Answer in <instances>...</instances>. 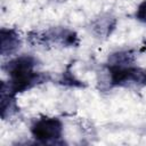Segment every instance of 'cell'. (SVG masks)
<instances>
[{
    "instance_id": "4",
    "label": "cell",
    "mask_w": 146,
    "mask_h": 146,
    "mask_svg": "<svg viewBox=\"0 0 146 146\" xmlns=\"http://www.w3.org/2000/svg\"><path fill=\"white\" fill-rule=\"evenodd\" d=\"M32 136L40 143H54L63 137V123L57 117H41L31 127Z\"/></svg>"
},
{
    "instance_id": "10",
    "label": "cell",
    "mask_w": 146,
    "mask_h": 146,
    "mask_svg": "<svg viewBox=\"0 0 146 146\" xmlns=\"http://www.w3.org/2000/svg\"><path fill=\"white\" fill-rule=\"evenodd\" d=\"M56 1H65V0H56Z\"/></svg>"
},
{
    "instance_id": "5",
    "label": "cell",
    "mask_w": 146,
    "mask_h": 146,
    "mask_svg": "<svg viewBox=\"0 0 146 146\" xmlns=\"http://www.w3.org/2000/svg\"><path fill=\"white\" fill-rule=\"evenodd\" d=\"M1 55L7 56L16 52L21 47L19 34L14 29H1Z\"/></svg>"
},
{
    "instance_id": "9",
    "label": "cell",
    "mask_w": 146,
    "mask_h": 146,
    "mask_svg": "<svg viewBox=\"0 0 146 146\" xmlns=\"http://www.w3.org/2000/svg\"><path fill=\"white\" fill-rule=\"evenodd\" d=\"M136 18L143 23H146V0L138 6L136 10Z\"/></svg>"
},
{
    "instance_id": "2",
    "label": "cell",
    "mask_w": 146,
    "mask_h": 146,
    "mask_svg": "<svg viewBox=\"0 0 146 146\" xmlns=\"http://www.w3.org/2000/svg\"><path fill=\"white\" fill-rule=\"evenodd\" d=\"M31 44L43 47H76L79 44L78 34L66 27H51L43 31H32L29 33Z\"/></svg>"
},
{
    "instance_id": "3",
    "label": "cell",
    "mask_w": 146,
    "mask_h": 146,
    "mask_svg": "<svg viewBox=\"0 0 146 146\" xmlns=\"http://www.w3.org/2000/svg\"><path fill=\"white\" fill-rule=\"evenodd\" d=\"M108 86L127 87V86H146V70L129 65H112L107 67Z\"/></svg>"
},
{
    "instance_id": "6",
    "label": "cell",
    "mask_w": 146,
    "mask_h": 146,
    "mask_svg": "<svg viewBox=\"0 0 146 146\" xmlns=\"http://www.w3.org/2000/svg\"><path fill=\"white\" fill-rule=\"evenodd\" d=\"M116 19L110 15H102L91 23V31L98 38H107L115 29Z\"/></svg>"
},
{
    "instance_id": "7",
    "label": "cell",
    "mask_w": 146,
    "mask_h": 146,
    "mask_svg": "<svg viewBox=\"0 0 146 146\" xmlns=\"http://www.w3.org/2000/svg\"><path fill=\"white\" fill-rule=\"evenodd\" d=\"M133 63V54L131 51L115 52L110 57V64L112 65H129Z\"/></svg>"
},
{
    "instance_id": "1",
    "label": "cell",
    "mask_w": 146,
    "mask_h": 146,
    "mask_svg": "<svg viewBox=\"0 0 146 146\" xmlns=\"http://www.w3.org/2000/svg\"><path fill=\"white\" fill-rule=\"evenodd\" d=\"M36 59L32 56L23 55L8 62L3 68L9 75V83L2 82L1 88L6 89L9 94L15 96L17 92L25 91L36 84L48 81L49 75L36 72Z\"/></svg>"
},
{
    "instance_id": "8",
    "label": "cell",
    "mask_w": 146,
    "mask_h": 146,
    "mask_svg": "<svg viewBox=\"0 0 146 146\" xmlns=\"http://www.w3.org/2000/svg\"><path fill=\"white\" fill-rule=\"evenodd\" d=\"M63 84H68V86H73V87H82L83 84L80 82V81H78L75 78H74V75L71 73V72H65L64 74H63V79H62V81H60Z\"/></svg>"
}]
</instances>
